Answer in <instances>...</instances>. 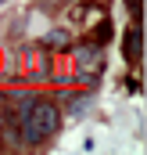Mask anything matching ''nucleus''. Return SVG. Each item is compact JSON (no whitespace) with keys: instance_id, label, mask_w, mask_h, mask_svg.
<instances>
[{"instance_id":"obj_1","label":"nucleus","mask_w":147,"mask_h":155,"mask_svg":"<svg viewBox=\"0 0 147 155\" xmlns=\"http://www.w3.org/2000/svg\"><path fill=\"white\" fill-rule=\"evenodd\" d=\"M58 123H61V116H58V105L54 101H33V108L22 116V141L25 144H47L54 134H58Z\"/></svg>"},{"instance_id":"obj_2","label":"nucleus","mask_w":147,"mask_h":155,"mask_svg":"<svg viewBox=\"0 0 147 155\" xmlns=\"http://www.w3.org/2000/svg\"><path fill=\"white\" fill-rule=\"evenodd\" d=\"M126 58H129V61L140 58V25H129V29H126Z\"/></svg>"},{"instance_id":"obj_3","label":"nucleus","mask_w":147,"mask_h":155,"mask_svg":"<svg viewBox=\"0 0 147 155\" xmlns=\"http://www.w3.org/2000/svg\"><path fill=\"white\" fill-rule=\"evenodd\" d=\"M47 43H50V47H68L72 36H68L65 29H50V33H47Z\"/></svg>"},{"instance_id":"obj_4","label":"nucleus","mask_w":147,"mask_h":155,"mask_svg":"<svg viewBox=\"0 0 147 155\" xmlns=\"http://www.w3.org/2000/svg\"><path fill=\"white\" fill-rule=\"evenodd\" d=\"M126 4H129V11H133V15L140 18V0H126Z\"/></svg>"},{"instance_id":"obj_5","label":"nucleus","mask_w":147,"mask_h":155,"mask_svg":"<svg viewBox=\"0 0 147 155\" xmlns=\"http://www.w3.org/2000/svg\"><path fill=\"white\" fill-rule=\"evenodd\" d=\"M0 130H4V105H0Z\"/></svg>"}]
</instances>
